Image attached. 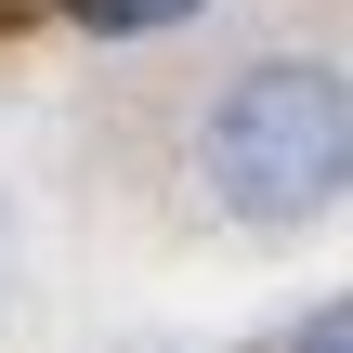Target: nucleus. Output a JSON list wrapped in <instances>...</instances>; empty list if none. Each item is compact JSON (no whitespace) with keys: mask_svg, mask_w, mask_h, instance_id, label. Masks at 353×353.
Returning a JSON list of instances; mask_svg holds the SVG:
<instances>
[{"mask_svg":"<svg viewBox=\"0 0 353 353\" xmlns=\"http://www.w3.org/2000/svg\"><path fill=\"white\" fill-rule=\"evenodd\" d=\"M288 353H353V301H314V314H301V341Z\"/></svg>","mask_w":353,"mask_h":353,"instance_id":"nucleus-3","label":"nucleus"},{"mask_svg":"<svg viewBox=\"0 0 353 353\" xmlns=\"http://www.w3.org/2000/svg\"><path fill=\"white\" fill-rule=\"evenodd\" d=\"M65 13H79L92 39H157V26H183L196 0H65Z\"/></svg>","mask_w":353,"mask_h":353,"instance_id":"nucleus-2","label":"nucleus"},{"mask_svg":"<svg viewBox=\"0 0 353 353\" xmlns=\"http://www.w3.org/2000/svg\"><path fill=\"white\" fill-rule=\"evenodd\" d=\"M196 183L249 236L327 223L341 183H353V92H341V65L327 52H249L210 92V118H196Z\"/></svg>","mask_w":353,"mask_h":353,"instance_id":"nucleus-1","label":"nucleus"}]
</instances>
